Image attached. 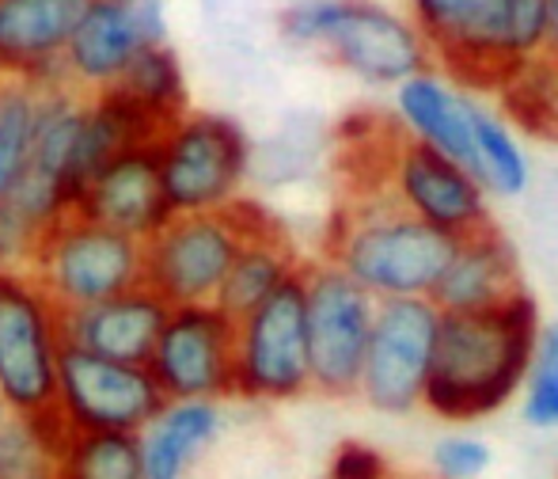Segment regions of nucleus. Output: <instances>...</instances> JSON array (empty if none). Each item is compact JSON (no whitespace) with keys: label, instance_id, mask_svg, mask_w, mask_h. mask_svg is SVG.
Masks as SVG:
<instances>
[{"label":"nucleus","instance_id":"nucleus-8","mask_svg":"<svg viewBox=\"0 0 558 479\" xmlns=\"http://www.w3.org/2000/svg\"><path fill=\"white\" fill-rule=\"evenodd\" d=\"M156 160L171 214H206L240 199L251 141L225 115L186 111L156 141Z\"/></svg>","mask_w":558,"mask_h":479},{"label":"nucleus","instance_id":"nucleus-2","mask_svg":"<svg viewBox=\"0 0 558 479\" xmlns=\"http://www.w3.org/2000/svg\"><path fill=\"white\" fill-rule=\"evenodd\" d=\"M456 240L399 209L388 194H357L335 214L324 259L353 278L373 301L429 297Z\"/></svg>","mask_w":558,"mask_h":479},{"label":"nucleus","instance_id":"nucleus-23","mask_svg":"<svg viewBox=\"0 0 558 479\" xmlns=\"http://www.w3.org/2000/svg\"><path fill=\"white\" fill-rule=\"evenodd\" d=\"M65 209H73V199L53 179L38 176L31 168L23 171L12 194L0 202V271H27L43 232Z\"/></svg>","mask_w":558,"mask_h":479},{"label":"nucleus","instance_id":"nucleus-9","mask_svg":"<svg viewBox=\"0 0 558 479\" xmlns=\"http://www.w3.org/2000/svg\"><path fill=\"white\" fill-rule=\"evenodd\" d=\"M304 278V327H308L312 392L327 399L357 396L376 301L345 278L335 263L316 259L301 266Z\"/></svg>","mask_w":558,"mask_h":479},{"label":"nucleus","instance_id":"nucleus-16","mask_svg":"<svg viewBox=\"0 0 558 479\" xmlns=\"http://www.w3.org/2000/svg\"><path fill=\"white\" fill-rule=\"evenodd\" d=\"M84 217L107 225L114 232L145 243L171 217L168 194H163L160 160L156 145H137L118 153L96 179L81 191L76 206Z\"/></svg>","mask_w":558,"mask_h":479},{"label":"nucleus","instance_id":"nucleus-6","mask_svg":"<svg viewBox=\"0 0 558 479\" xmlns=\"http://www.w3.org/2000/svg\"><path fill=\"white\" fill-rule=\"evenodd\" d=\"M65 312L27 271H0V399L8 415L53 411Z\"/></svg>","mask_w":558,"mask_h":479},{"label":"nucleus","instance_id":"nucleus-18","mask_svg":"<svg viewBox=\"0 0 558 479\" xmlns=\"http://www.w3.org/2000/svg\"><path fill=\"white\" fill-rule=\"evenodd\" d=\"M521 289L529 286H524L517 243L498 225H486V229L456 240V251L429 301L441 312H486L506 304Z\"/></svg>","mask_w":558,"mask_h":479},{"label":"nucleus","instance_id":"nucleus-31","mask_svg":"<svg viewBox=\"0 0 558 479\" xmlns=\"http://www.w3.org/2000/svg\"><path fill=\"white\" fill-rule=\"evenodd\" d=\"M509 50H513L517 65L551 53V8H547V0H509Z\"/></svg>","mask_w":558,"mask_h":479},{"label":"nucleus","instance_id":"nucleus-11","mask_svg":"<svg viewBox=\"0 0 558 479\" xmlns=\"http://www.w3.org/2000/svg\"><path fill=\"white\" fill-rule=\"evenodd\" d=\"M160 407L163 396L145 366L61 350L53 411L69 434H141Z\"/></svg>","mask_w":558,"mask_h":479},{"label":"nucleus","instance_id":"nucleus-5","mask_svg":"<svg viewBox=\"0 0 558 479\" xmlns=\"http://www.w3.org/2000/svg\"><path fill=\"white\" fill-rule=\"evenodd\" d=\"M27 274L61 312L92 309L145 286V248L141 240L84 217L81 209H65L43 232Z\"/></svg>","mask_w":558,"mask_h":479},{"label":"nucleus","instance_id":"nucleus-15","mask_svg":"<svg viewBox=\"0 0 558 479\" xmlns=\"http://www.w3.org/2000/svg\"><path fill=\"white\" fill-rule=\"evenodd\" d=\"M160 0H92L61 53V81L88 96L107 92L122 81L130 61L145 46H160Z\"/></svg>","mask_w":558,"mask_h":479},{"label":"nucleus","instance_id":"nucleus-4","mask_svg":"<svg viewBox=\"0 0 558 479\" xmlns=\"http://www.w3.org/2000/svg\"><path fill=\"white\" fill-rule=\"evenodd\" d=\"M270 221L278 217L263 202L251 199H235L221 209H206V214H171L141 243L145 248V286L168 309L214 304L240 248Z\"/></svg>","mask_w":558,"mask_h":479},{"label":"nucleus","instance_id":"nucleus-37","mask_svg":"<svg viewBox=\"0 0 558 479\" xmlns=\"http://www.w3.org/2000/svg\"><path fill=\"white\" fill-rule=\"evenodd\" d=\"M316 479H327V476H316Z\"/></svg>","mask_w":558,"mask_h":479},{"label":"nucleus","instance_id":"nucleus-7","mask_svg":"<svg viewBox=\"0 0 558 479\" xmlns=\"http://www.w3.org/2000/svg\"><path fill=\"white\" fill-rule=\"evenodd\" d=\"M312 392L304 278L293 274L255 312L235 320L232 396L247 404H289Z\"/></svg>","mask_w":558,"mask_h":479},{"label":"nucleus","instance_id":"nucleus-27","mask_svg":"<svg viewBox=\"0 0 558 479\" xmlns=\"http://www.w3.org/2000/svg\"><path fill=\"white\" fill-rule=\"evenodd\" d=\"M43 104V84L0 76V202L12 194L31 164V137L35 115Z\"/></svg>","mask_w":558,"mask_h":479},{"label":"nucleus","instance_id":"nucleus-22","mask_svg":"<svg viewBox=\"0 0 558 479\" xmlns=\"http://www.w3.org/2000/svg\"><path fill=\"white\" fill-rule=\"evenodd\" d=\"M301 266H304V259L296 255L289 232L281 229V221H270L240 248V255L228 266L221 294H217L214 304L232 320L247 316L266 297L278 294L293 274H301Z\"/></svg>","mask_w":558,"mask_h":479},{"label":"nucleus","instance_id":"nucleus-20","mask_svg":"<svg viewBox=\"0 0 558 479\" xmlns=\"http://www.w3.org/2000/svg\"><path fill=\"white\" fill-rule=\"evenodd\" d=\"M228 415L217 399H163L145 430L137 434L145 479H191L194 468L225 438Z\"/></svg>","mask_w":558,"mask_h":479},{"label":"nucleus","instance_id":"nucleus-19","mask_svg":"<svg viewBox=\"0 0 558 479\" xmlns=\"http://www.w3.org/2000/svg\"><path fill=\"white\" fill-rule=\"evenodd\" d=\"M163 320H168V304L148 286H137L92 309L65 312V347L125 361V366H145Z\"/></svg>","mask_w":558,"mask_h":479},{"label":"nucleus","instance_id":"nucleus-13","mask_svg":"<svg viewBox=\"0 0 558 479\" xmlns=\"http://www.w3.org/2000/svg\"><path fill=\"white\" fill-rule=\"evenodd\" d=\"M384 194L407 209L411 217L426 221L429 229L448 232L452 240H463L471 232L494 225L490 194L475 183V176L448 160L437 148L396 133L384 164Z\"/></svg>","mask_w":558,"mask_h":479},{"label":"nucleus","instance_id":"nucleus-29","mask_svg":"<svg viewBox=\"0 0 558 479\" xmlns=\"http://www.w3.org/2000/svg\"><path fill=\"white\" fill-rule=\"evenodd\" d=\"M58 479H145L137 434H69Z\"/></svg>","mask_w":558,"mask_h":479},{"label":"nucleus","instance_id":"nucleus-1","mask_svg":"<svg viewBox=\"0 0 558 479\" xmlns=\"http://www.w3.org/2000/svg\"><path fill=\"white\" fill-rule=\"evenodd\" d=\"M544 327L529 289L486 312H441L422 407L445 422H478L521 396Z\"/></svg>","mask_w":558,"mask_h":479},{"label":"nucleus","instance_id":"nucleus-24","mask_svg":"<svg viewBox=\"0 0 558 479\" xmlns=\"http://www.w3.org/2000/svg\"><path fill=\"white\" fill-rule=\"evenodd\" d=\"M471 148H475V179L486 194L517 199L529 191L532 164L517 141L513 125L475 99H471Z\"/></svg>","mask_w":558,"mask_h":479},{"label":"nucleus","instance_id":"nucleus-3","mask_svg":"<svg viewBox=\"0 0 558 479\" xmlns=\"http://www.w3.org/2000/svg\"><path fill=\"white\" fill-rule=\"evenodd\" d=\"M296 46H319L335 65L365 84L399 88L429 69V50L414 23L376 0H301L278 20Z\"/></svg>","mask_w":558,"mask_h":479},{"label":"nucleus","instance_id":"nucleus-25","mask_svg":"<svg viewBox=\"0 0 558 479\" xmlns=\"http://www.w3.org/2000/svg\"><path fill=\"white\" fill-rule=\"evenodd\" d=\"M65 442L58 411L8 415L0 427V479H58Z\"/></svg>","mask_w":558,"mask_h":479},{"label":"nucleus","instance_id":"nucleus-14","mask_svg":"<svg viewBox=\"0 0 558 479\" xmlns=\"http://www.w3.org/2000/svg\"><path fill=\"white\" fill-rule=\"evenodd\" d=\"M235 320L217 304L168 309L145 369L163 399H232Z\"/></svg>","mask_w":558,"mask_h":479},{"label":"nucleus","instance_id":"nucleus-17","mask_svg":"<svg viewBox=\"0 0 558 479\" xmlns=\"http://www.w3.org/2000/svg\"><path fill=\"white\" fill-rule=\"evenodd\" d=\"M92 0H0V76L61 81V53Z\"/></svg>","mask_w":558,"mask_h":479},{"label":"nucleus","instance_id":"nucleus-21","mask_svg":"<svg viewBox=\"0 0 558 479\" xmlns=\"http://www.w3.org/2000/svg\"><path fill=\"white\" fill-rule=\"evenodd\" d=\"M396 111L403 133L422 145L437 148L448 160L475 176V148H471V96L456 88L441 73H418L396 88ZM478 183V179H475Z\"/></svg>","mask_w":558,"mask_h":479},{"label":"nucleus","instance_id":"nucleus-35","mask_svg":"<svg viewBox=\"0 0 558 479\" xmlns=\"http://www.w3.org/2000/svg\"><path fill=\"white\" fill-rule=\"evenodd\" d=\"M555 130H558V53H555Z\"/></svg>","mask_w":558,"mask_h":479},{"label":"nucleus","instance_id":"nucleus-33","mask_svg":"<svg viewBox=\"0 0 558 479\" xmlns=\"http://www.w3.org/2000/svg\"><path fill=\"white\" fill-rule=\"evenodd\" d=\"M327 479H391V468L380 450L368 442H338L327 465Z\"/></svg>","mask_w":558,"mask_h":479},{"label":"nucleus","instance_id":"nucleus-34","mask_svg":"<svg viewBox=\"0 0 558 479\" xmlns=\"http://www.w3.org/2000/svg\"><path fill=\"white\" fill-rule=\"evenodd\" d=\"M551 8V53H558V0H547Z\"/></svg>","mask_w":558,"mask_h":479},{"label":"nucleus","instance_id":"nucleus-12","mask_svg":"<svg viewBox=\"0 0 558 479\" xmlns=\"http://www.w3.org/2000/svg\"><path fill=\"white\" fill-rule=\"evenodd\" d=\"M411 23L445 65V76L463 88H501L517 69L509 50V0H407Z\"/></svg>","mask_w":558,"mask_h":479},{"label":"nucleus","instance_id":"nucleus-30","mask_svg":"<svg viewBox=\"0 0 558 479\" xmlns=\"http://www.w3.org/2000/svg\"><path fill=\"white\" fill-rule=\"evenodd\" d=\"M521 419L524 427L551 434L558 430V320H547L536 335L529 373L521 384Z\"/></svg>","mask_w":558,"mask_h":479},{"label":"nucleus","instance_id":"nucleus-32","mask_svg":"<svg viewBox=\"0 0 558 479\" xmlns=\"http://www.w3.org/2000/svg\"><path fill=\"white\" fill-rule=\"evenodd\" d=\"M490 442L475 434H445L441 442H434V453H429V468H434L437 479H478L490 472Z\"/></svg>","mask_w":558,"mask_h":479},{"label":"nucleus","instance_id":"nucleus-36","mask_svg":"<svg viewBox=\"0 0 558 479\" xmlns=\"http://www.w3.org/2000/svg\"><path fill=\"white\" fill-rule=\"evenodd\" d=\"M4 419H8V407H4V399H0V427H4Z\"/></svg>","mask_w":558,"mask_h":479},{"label":"nucleus","instance_id":"nucleus-28","mask_svg":"<svg viewBox=\"0 0 558 479\" xmlns=\"http://www.w3.org/2000/svg\"><path fill=\"white\" fill-rule=\"evenodd\" d=\"M501 96V119L509 125H521L524 133L544 141H558L555 130V53L536 61H524L506 76L498 88Z\"/></svg>","mask_w":558,"mask_h":479},{"label":"nucleus","instance_id":"nucleus-10","mask_svg":"<svg viewBox=\"0 0 558 479\" xmlns=\"http://www.w3.org/2000/svg\"><path fill=\"white\" fill-rule=\"evenodd\" d=\"M441 309L429 297L376 301L373 335H368L365 366H361L357 396L373 411L407 419L422 407L437 350Z\"/></svg>","mask_w":558,"mask_h":479},{"label":"nucleus","instance_id":"nucleus-26","mask_svg":"<svg viewBox=\"0 0 558 479\" xmlns=\"http://www.w3.org/2000/svg\"><path fill=\"white\" fill-rule=\"evenodd\" d=\"M118 96H125L133 107L156 119L160 125H171L186 115V88L179 61L168 46H145L137 58L130 61V69L122 73V81L114 84Z\"/></svg>","mask_w":558,"mask_h":479}]
</instances>
